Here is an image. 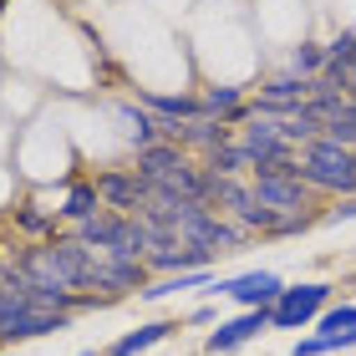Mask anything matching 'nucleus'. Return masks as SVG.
<instances>
[{
    "label": "nucleus",
    "mask_w": 356,
    "mask_h": 356,
    "mask_svg": "<svg viewBox=\"0 0 356 356\" xmlns=\"http://www.w3.org/2000/svg\"><path fill=\"white\" fill-rule=\"evenodd\" d=\"M265 331H270V311H239V316L219 321V326L204 336V351L209 356H229V351L250 346L254 336H265Z\"/></svg>",
    "instance_id": "nucleus-9"
},
{
    "label": "nucleus",
    "mask_w": 356,
    "mask_h": 356,
    "mask_svg": "<svg viewBox=\"0 0 356 356\" xmlns=\"http://www.w3.org/2000/svg\"><path fill=\"white\" fill-rule=\"evenodd\" d=\"M199 163H204L209 178H250V153L239 148V143H224V148L204 153Z\"/></svg>",
    "instance_id": "nucleus-20"
},
{
    "label": "nucleus",
    "mask_w": 356,
    "mask_h": 356,
    "mask_svg": "<svg viewBox=\"0 0 356 356\" xmlns=\"http://www.w3.org/2000/svg\"><path fill=\"white\" fill-rule=\"evenodd\" d=\"M72 326V311H46V305H10L6 316H0V341L15 346V341H36V336H51V331H67Z\"/></svg>",
    "instance_id": "nucleus-6"
},
{
    "label": "nucleus",
    "mask_w": 356,
    "mask_h": 356,
    "mask_svg": "<svg viewBox=\"0 0 356 356\" xmlns=\"http://www.w3.org/2000/svg\"><path fill=\"white\" fill-rule=\"evenodd\" d=\"M143 265L158 280V275H184V270H214V254L199 250V245H184V239H158Z\"/></svg>",
    "instance_id": "nucleus-10"
},
{
    "label": "nucleus",
    "mask_w": 356,
    "mask_h": 356,
    "mask_svg": "<svg viewBox=\"0 0 356 356\" xmlns=\"http://www.w3.org/2000/svg\"><path fill=\"white\" fill-rule=\"evenodd\" d=\"M188 326H219V311H214V305H193V311H188Z\"/></svg>",
    "instance_id": "nucleus-27"
},
{
    "label": "nucleus",
    "mask_w": 356,
    "mask_h": 356,
    "mask_svg": "<svg viewBox=\"0 0 356 356\" xmlns=\"http://www.w3.org/2000/svg\"><path fill=\"white\" fill-rule=\"evenodd\" d=\"M92 184L102 193V209H112V214H143V209L153 204V188L143 184L133 168H102Z\"/></svg>",
    "instance_id": "nucleus-7"
},
{
    "label": "nucleus",
    "mask_w": 356,
    "mask_h": 356,
    "mask_svg": "<svg viewBox=\"0 0 356 356\" xmlns=\"http://www.w3.org/2000/svg\"><path fill=\"white\" fill-rule=\"evenodd\" d=\"M118 122H122V133H127V143H133V148L163 143V138H158V118H153L148 107H138V102H122V107H118Z\"/></svg>",
    "instance_id": "nucleus-19"
},
{
    "label": "nucleus",
    "mask_w": 356,
    "mask_h": 356,
    "mask_svg": "<svg viewBox=\"0 0 356 356\" xmlns=\"http://www.w3.org/2000/svg\"><path fill=\"white\" fill-rule=\"evenodd\" d=\"M254 204H260V199H254L250 178H209V209H214V214H224V219L239 224Z\"/></svg>",
    "instance_id": "nucleus-12"
},
{
    "label": "nucleus",
    "mask_w": 356,
    "mask_h": 356,
    "mask_svg": "<svg viewBox=\"0 0 356 356\" xmlns=\"http://www.w3.org/2000/svg\"><path fill=\"white\" fill-rule=\"evenodd\" d=\"M87 356H97V351H87Z\"/></svg>",
    "instance_id": "nucleus-29"
},
{
    "label": "nucleus",
    "mask_w": 356,
    "mask_h": 356,
    "mask_svg": "<svg viewBox=\"0 0 356 356\" xmlns=\"http://www.w3.org/2000/svg\"><path fill=\"white\" fill-rule=\"evenodd\" d=\"M351 219H356V193H351V199H336L326 214H321V224H331V229H336V224H351Z\"/></svg>",
    "instance_id": "nucleus-26"
},
{
    "label": "nucleus",
    "mask_w": 356,
    "mask_h": 356,
    "mask_svg": "<svg viewBox=\"0 0 356 356\" xmlns=\"http://www.w3.org/2000/svg\"><path fill=\"white\" fill-rule=\"evenodd\" d=\"M250 188H254V199L265 209H275V214H311L316 209V193L305 188L300 178H285V173H254Z\"/></svg>",
    "instance_id": "nucleus-8"
},
{
    "label": "nucleus",
    "mask_w": 356,
    "mask_h": 356,
    "mask_svg": "<svg viewBox=\"0 0 356 356\" xmlns=\"http://www.w3.org/2000/svg\"><path fill=\"white\" fill-rule=\"evenodd\" d=\"M97 214H102V193H97V184H92V178H72L67 199H61V209H56V219L72 224V229H82V224H92Z\"/></svg>",
    "instance_id": "nucleus-15"
},
{
    "label": "nucleus",
    "mask_w": 356,
    "mask_h": 356,
    "mask_svg": "<svg viewBox=\"0 0 356 356\" xmlns=\"http://www.w3.org/2000/svg\"><path fill=\"white\" fill-rule=\"evenodd\" d=\"M184 163H188V153L178 148V143H148V148H138V158H133V173H138L148 188H158L168 173H178Z\"/></svg>",
    "instance_id": "nucleus-11"
},
{
    "label": "nucleus",
    "mask_w": 356,
    "mask_h": 356,
    "mask_svg": "<svg viewBox=\"0 0 356 356\" xmlns=\"http://www.w3.org/2000/svg\"><path fill=\"white\" fill-rule=\"evenodd\" d=\"M341 331H356V305L341 300V305H326L316 321V336H341Z\"/></svg>",
    "instance_id": "nucleus-23"
},
{
    "label": "nucleus",
    "mask_w": 356,
    "mask_h": 356,
    "mask_svg": "<svg viewBox=\"0 0 356 356\" xmlns=\"http://www.w3.org/2000/svg\"><path fill=\"white\" fill-rule=\"evenodd\" d=\"M285 72H296V76H305V82H316V76L326 72V41H300V46H290Z\"/></svg>",
    "instance_id": "nucleus-21"
},
{
    "label": "nucleus",
    "mask_w": 356,
    "mask_h": 356,
    "mask_svg": "<svg viewBox=\"0 0 356 356\" xmlns=\"http://www.w3.org/2000/svg\"><path fill=\"white\" fill-rule=\"evenodd\" d=\"M234 143L250 153V178L254 173H275L280 163H296V158H300V148H296V143H285L280 138V122H270V118H250L234 133Z\"/></svg>",
    "instance_id": "nucleus-4"
},
{
    "label": "nucleus",
    "mask_w": 356,
    "mask_h": 356,
    "mask_svg": "<svg viewBox=\"0 0 356 356\" xmlns=\"http://www.w3.org/2000/svg\"><path fill=\"white\" fill-rule=\"evenodd\" d=\"M173 331H178V321H148V326H138V331L118 336V341H112L102 356H143L148 346H163Z\"/></svg>",
    "instance_id": "nucleus-16"
},
{
    "label": "nucleus",
    "mask_w": 356,
    "mask_h": 356,
    "mask_svg": "<svg viewBox=\"0 0 356 356\" xmlns=\"http://www.w3.org/2000/svg\"><path fill=\"white\" fill-rule=\"evenodd\" d=\"M300 184L316 193V199H351L356 193V148L331 138H311L300 148Z\"/></svg>",
    "instance_id": "nucleus-1"
},
{
    "label": "nucleus",
    "mask_w": 356,
    "mask_h": 356,
    "mask_svg": "<svg viewBox=\"0 0 356 356\" xmlns=\"http://www.w3.org/2000/svg\"><path fill=\"white\" fill-rule=\"evenodd\" d=\"M0 356H15V351H0Z\"/></svg>",
    "instance_id": "nucleus-28"
},
{
    "label": "nucleus",
    "mask_w": 356,
    "mask_h": 356,
    "mask_svg": "<svg viewBox=\"0 0 356 356\" xmlns=\"http://www.w3.org/2000/svg\"><path fill=\"white\" fill-rule=\"evenodd\" d=\"M351 56H356V31H336V36L326 41V67L351 72Z\"/></svg>",
    "instance_id": "nucleus-24"
},
{
    "label": "nucleus",
    "mask_w": 356,
    "mask_h": 356,
    "mask_svg": "<svg viewBox=\"0 0 356 356\" xmlns=\"http://www.w3.org/2000/svg\"><path fill=\"white\" fill-rule=\"evenodd\" d=\"M316 224H321L316 214H280L265 239H296V234H305V229H316Z\"/></svg>",
    "instance_id": "nucleus-25"
},
{
    "label": "nucleus",
    "mask_w": 356,
    "mask_h": 356,
    "mask_svg": "<svg viewBox=\"0 0 356 356\" xmlns=\"http://www.w3.org/2000/svg\"><path fill=\"white\" fill-rule=\"evenodd\" d=\"M285 290V280L275 270H245V275H224V280L209 285V296H224V300H234L239 311H270L275 296Z\"/></svg>",
    "instance_id": "nucleus-5"
},
{
    "label": "nucleus",
    "mask_w": 356,
    "mask_h": 356,
    "mask_svg": "<svg viewBox=\"0 0 356 356\" xmlns=\"http://www.w3.org/2000/svg\"><path fill=\"white\" fill-rule=\"evenodd\" d=\"M321 138L356 148V97H346V102H336V107L326 112V122H321Z\"/></svg>",
    "instance_id": "nucleus-22"
},
{
    "label": "nucleus",
    "mask_w": 356,
    "mask_h": 356,
    "mask_svg": "<svg viewBox=\"0 0 356 356\" xmlns=\"http://www.w3.org/2000/svg\"><path fill=\"white\" fill-rule=\"evenodd\" d=\"M224 143H234V127L219 122V118H193V122L178 127V148H184L188 158H204V153L224 148Z\"/></svg>",
    "instance_id": "nucleus-13"
},
{
    "label": "nucleus",
    "mask_w": 356,
    "mask_h": 356,
    "mask_svg": "<svg viewBox=\"0 0 356 356\" xmlns=\"http://www.w3.org/2000/svg\"><path fill=\"white\" fill-rule=\"evenodd\" d=\"M331 305V285L326 280H300V285H285L270 305V326L275 331H305L316 326L321 311Z\"/></svg>",
    "instance_id": "nucleus-3"
},
{
    "label": "nucleus",
    "mask_w": 356,
    "mask_h": 356,
    "mask_svg": "<svg viewBox=\"0 0 356 356\" xmlns=\"http://www.w3.org/2000/svg\"><path fill=\"white\" fill-rule=\"evenodd\" d=\"M138 107H148L153 118H163V122H193V118H204L193 92H153V87H138Z\"/></svg>",
    "instance_id": "nucleus-14"
},
{
    "label": "nucleus",
    "mask_w": 356,
    "mask_h": 356,
    "mask_svg": "<svg viewBox=\"0 0 356 356\" xmlns=\"http://www.w3.org/2000/svg\"><path fill=\"white\" fill-rule=\"evenodd\" d=\"M10 224H15V234H26L31 245H46V239H56V209H36V204H21V209H10Z\"/></svg>",
    "instance_id": "nucleus-18"
},
{
    "label": "nucleus",
    "mask_w": 356,
    "mask_h": 356,
    "mask_svg": "<svg viewBox=\"0 0 356 356\" xmlns=\"http://www.w3.org/2000/svg\"><path fill=\"white\" fill-rule=\"evenodd\" d=\"M72 234L82 239L87 250H97V254H122V260H148V250H153L148 224H143L138 214H112V209H102L92 224H82V229H72Z\"/></svg>",
    "instance_id": "nucleus-2"
},
{
    "label": "nucleus",
    "mask_w": 356,
    "mask_h": 356,
    "mask_svg": "<svg viewBox=\"0 0 356 356\" xmlns=\"http://www.w3.org/2000/svg\"><path fill=\"white\" fill-rule=\"evenodd\" d=\"M219 275L214 270H184V275H158V280L143 285V300H168V296H184V290H209Z\"/></svg>",
    "instance_id": "nucleus-17"
}]
</instances>
